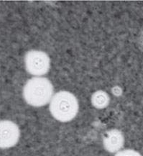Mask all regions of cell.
Listing matches in <instances>:
<instances>
[{"label":"cell","instance_id":"1","mask_svg":"<svg viewBox=\"0 0 143 156\" xmlns=\"http://www.w3.org/2000/svg\"><path fill=\"white\" fill-rule=\"evenodd\" d=\"M53 92V84L47 78L35 77L25 84L23 96L28 105L40 107L50 103L54 95Z\"/></svg>","mask_w":143,"mask_h":156},{"label":"cell","instance_id":"2","mask_svg":"<svg viewBox=\"0 0 143 156\" xmlns=\"http://www.w3.org/2000/svg\"><path fill=\"white\" fill-rule=\"evenodd\" d=\"M50 111L56 120L68 122L77 115L79 103L74 94L68 91H60L53 95L50 103Z\"/></svg>","mask_w":143,"mask_h":156},{"label":"cell","instance_id":"3","mask_svg":"<svg viewBox=\"0 0 143 156\" xmlns=\"http://www.w3.org/2000/svg\"><path fill=\"white\" fill-rule=\"evenodd\" d=\"M27 72L35 77L47 74L50 68V58L46 53L40 50H30L24 57Z\"/></svg>","mask_w":143,"mask_h":156},{"label":"cell","instance_id":"4","mask_svg":"<svg viewBox=\"0 0 143 156\" xmlns=\"http://www.w3.org/2000/svg\"><path fill=\"white\" fill-rule=\"evenodd\" d=\"M20 131L17 125L10 120H2L0 123V146L8 149L15 146L19 141Z\"/></svg>","mask_w":143,"mask_h":156},{"label":"cell","instance_id":"5","mask_svg":"<svg viewBox=\"0 0 143 156\" xmlns=\"http://www.w3.org/2000/svg\"><path fill=\"white\" fill-rule=\"evenodd\" d=\"M103 144L105 149L109 152L115 153L118 152L124 146V135L118 129H112L106 131L103 136Z\"/></svg>","mask_w":143,"mask_h":156},{"label":"cell","instance_id":"6","mask_svg":"<svg viewBox=\"0 0 143 156\" xmlns=\"http://www.w3.org/2000/svg\"><path fill=\"white\" fill-rule=\"evenodd\" d=\"M92 104L95 108L103 109L109 105L110 101V96L103 90H98L92 95Z\"/></svg>","mask_w":143,"mask_h":156},{"label":"cell","instance_id":"7","mask_svg":"<svg viewBox=\"0 0 143 156\" xmlns=\"http://www.w3.org/2000/svg\"><path fill=\"white\" fill-rule=\"evenodd\" d=\"M115 156H142L139 152L133 149H125L117 152Z\"/></svg>","mask_w":143,"mask_h":156}]
</instances>
